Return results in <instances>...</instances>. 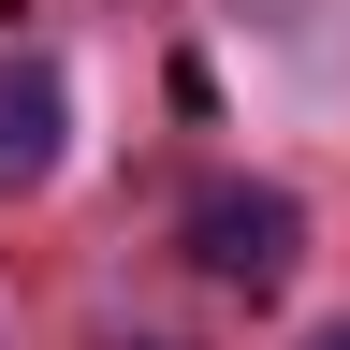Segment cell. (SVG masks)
<instances>
[{"label": "cell", "instance_id": "7a4b0ae2", "mask_svg": "<svg viewBox=\"0 0 350 350\" xmlns=\"http://www.w3.org/2000/svg\"><path fill=\"white\" fill-rule=\"evenodd\" d=\"M59 131H73V88L44 44H0V190H29L44 161H59Z\"/></svg>", "mask_w": 350, "mask_h": 350}, {"label": "cell", "instance_id": "6da1fadb", "mask_svg": "<svg viewBox=\"0 0 350 350\" xmlns=\"http://www.w3.org/2000/svg\"><path fill=\"white\" fill-rule=\"evenodd\" d=\"M190 262H204L219 292H278L292 262H306V204L262 190V175H219V190L190 204Z\"/></svg>", "mask_w": 350, "mask_h": 350}, {"label": "cell", "instance_id": "3957f363", "mask_svg": "<svg viewBox=\"0 0 350 350\" xmlns=\"http://www.w3.org/2000/svg\"><path fill=\"white\" fill-rule=\"evenodd\" d=\"M336 350H350V336H336Z\"/></svg>", "mask_w": 350, "mask_h": 350}]
</instances>
